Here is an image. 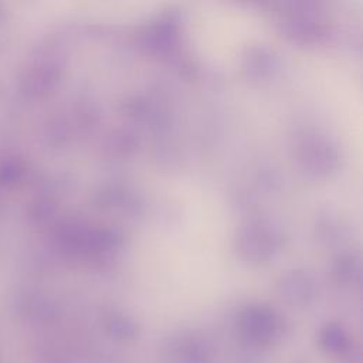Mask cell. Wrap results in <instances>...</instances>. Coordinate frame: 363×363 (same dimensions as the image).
I'll use <instances>...</instances> for the list:
<instances>
[{
  "label": "cell",
  "mask_w": 363,
  "mask_h": 363,
  "mask_svg": "<svg viewBox=\"0 0 363 363\" xmlns=\"http://www.w3.org/2000/svg\"><path fill=\"white\" fill-rule=\"evenodd\" d=\"M0 14H1V11H0Z\"/></svg>",
  "instance_id": "obj_1"
}]
</instances>
